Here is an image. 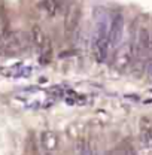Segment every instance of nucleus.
<instances>
[{"mask_svg":"<svg viewBox=\"0 0 152 155\" xmlns=\"http://www.w3.org/2000/svg\"><path fill=\"white\" fill-rule=\"evenodd\" d=\"M79 22V8L76 5H72L69 9H67V14H66V21H64V25H66V31L67 35L70 31H73L76 28Z\"/></svg>","mask_w":152,"mask_h":155,"instance_id":"nucleus-8","label":"nucleus"},{"mask_svg":"<svg viewBox=\"0 0 152 155\" xmlns=\"http://www.w3.org/2000/svg\"><path fill=\"white\" fill-rule=\"evenodd\" d=\"M30 39L35 45V48L38 49L39 55L42 60L48 57L49 58V54H51V42H49V38L46 36V33L39 27V25H33L31 30H30Z\"/></svg>","mask_w":152,"mask_h":155,"instance_id":"nucleus-4","label":"nucleus"},{"mask_svg":"<svg viewBox=\"0 0 152 155\" xmlns=\"http://www.w3.org/2000/svg\"><path fill=\"white\" fill-rule=\"evenodd\" d=\"M40 145L48 152L55 151L58 148V136L54 131H42L40 133Z\"/></svg>","mask_w":152,"mask_h":155,"instance_id":"nucleus-7","label":"nucleus"},{"mask_svg":"<svg viewBox=\"0 0 152 155\" xmlns=\"http://www.w3.org/2000/svg\"><path fill=\"white\" fill-rule=\"evenodd\" d=\"M134 58V48H133V40H128L125 43H122L114 55V67L118 72H125L127 69L131 67Z\"/></svg>","mask_w":152,"mask_h":155,"instance_id":"nucleus-3","label":"nucleus"},{"mask_svg":"<svg viewBox=\"0 0 152 155\" xmlns=\"http://www.w3.org/2000/svg\"><path fill=\"white\" fill-rule=\"evenodd\" d=\"M107 155H128V146H125V148H115L112 151H109Z\"/></svg>","mask_w":152,"mask_h":155,"instance_id":"nucleus-10","label":"nucleus"},{"mask_svg":"<svg viewBox=\"0 0 152 155\" xmlns=\"http://www.w3.org/2000/svg\"><path fill=\"white\" fill-rule=\"evenodd\" d=\"M122 30H124V18L121 14H115L109 28H107V39H109V46L111 49H115L122 38Z\"/></svg>","mask_w":152,"mask_h":155,"instance_id":"nucleus-5","label":"nucleus"},{"mask_svg":"<svg viewBox=\"0 0 152 155\" xmlns=\"http://www.w3.org/2000/svg\"><path fill=\"white\" fill-rule=\"evenodd\" d=\"M28 48V38L19 31H12L8 36H2V52L6 55H18Z\"/></svg>","mask_w":152,"mask_h":155,"instance_id":"nucleus-1","label":"nucleus"},{"mask_svg":"<svg viewBox=\"0 0 152 155\" xmlns=\"http://www.w3.org/2000/svg\"><path fill=\"white\" fill-rule=\"evenodd\" d=\"M140 143L145 149L152 152V125L151 122H148V119H142V125H140Z\"/></svg>","mask_w":152,"mask_h":155,"instance_id":"nucleus-6","label":"nucleus"},{"mask_svg":"<svg viewBox=\"0 0 152 155\" xmlns=\"http://www.w3.org/2000/svg\"><path fill=\"white\" fill-rule=\"evenodd\" d=\"M107 24L104 21L98 22L97 25V31H95L94 39V57L98 63L106 61V58L111 52V46H109V39H107Z\"/></svg>","mask_w":152,"mask_h":155,"instance_id":"nucleus-2","label":"nucleus"},{"mask_svg":"<svg viewBox=\"0 0 152 155\" xmlns=\"http://www.w3.org/2000/svg\"><path fill=\"white\" fill-rule=\"evenodd\" d=\"M40 8H42V9L45 11V14L49 15V17H54L58 11V6L52 0H42V2H40Z\"/></svg>","mask_w":152,"mask_h":155,"instance_id":"nucleus-9","label":"nucleus"},{"mask_svg":"<svg viewBox=\"0 0 152 155\" xmlns=\"http://www.w3.org/2000/svg\"><path fill=\"white\" fill-rule=\"evenodd\" d=\"M0 40H2V33H0Z\"/></svg>","mask_w":152,"mask_h":155,"instance_id":"nucleus-11","label":"nucleus"}]
</instances>
